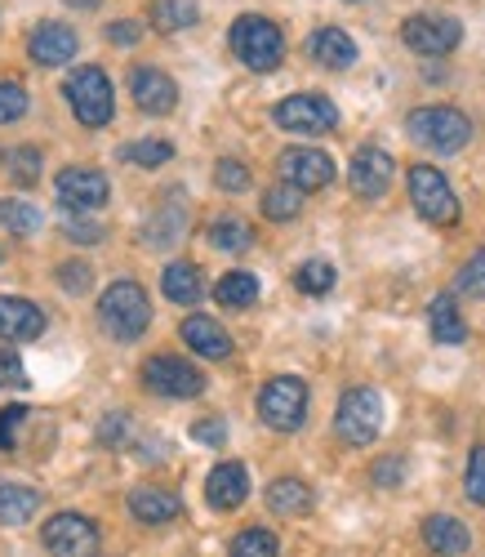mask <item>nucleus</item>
Instances as JSON below:
<instances>
[{
  "mask_svg": "<svg viewBox=\"0 0 485 557\" xmlns=\"http://www.w3.org/2000/svg\"><path fill=\"white\" fill-rule=\"evenodd\" d=\"M99 321L103 331L116 335L121 344H134L142 339V331L152 326V304H148V290L138 282H112L99 299Z\"/></svg>",
  "mask_w": 485,
  "mask_h": 557,
  "instance_id": "nucleus-1",
  "label": "nucleus"
},
{
  "mask_svg": "<svg viewBox=\"0 0 485 557\" xmlns=\"http://www.w3.org/2000/svg\"><path fill=\"white\" fill-rule=\"evenodd\" d=\"M227 40H232V54L246 63L250 72H276L281 59H285V36L263 14H240L232 23V36Z\"/></svg>",
  "mask_w": 485,
  "mask_h": 557,
  "instance_id": "nucleus-2",
  "label": "nucleus"
},
{
  "mask_svg": "<svg viewBox=\"0 0 485 557\" xmlns=\"http://www.w3.org/2000/svg\"><path fill=\"white\" fill-rule=\"evenodd\" d=\"M406 129H410V138L419 148H432V152H459L472 138V121L459 108H446V103L414 108L406 116Z\"/></svg>",
  "mask_w": 485,
  "mask_h": 557,
  "instance_id": "nucleus-3",
  "label": "nucleus"
},
{
  "mask_svg": "<svg viewBox=\"0 0 485 557\" xmlns=\"http://www.w3.org/2000/svg\"><path fill=\"white\" fill-rule=\"evenodd\" d=\"M63 95L76 112L80 125L89 129H103L112 116H116V99H112V81L103 67H76L67 81H63Z\"/></svg>",
  "mask_w": 485,
  "mask_h": 557,
  "instance_id": "nucleus-4",
  "label": "nucleus"
},
{
  "mask_svg": "<svg viewBox=\"0 0 485 557\" xmlns=\"http://www.w3.org/2000/svg\"><path fill=\"white\" fill-rule=\"evenodd\" d=\"M259 420L272 433H299L308 420V384L299 375H276L259 393Z\"/></svg>",
  "mask_w": 485,
  "mask_h": 557,
  "instance_id": "nucleus-5",
  "label": "nucleus"
},
{
  "mask_svg": "<svg viewBox=\"0 0 485 557\" xmlns=\"http://www.w3.org/2000/svg\"><path fill=\"white\" fill-rule=\"evenodd\" d=\"M410 201L432 227L459 223V197L450 188V178L436 165H410Z\"/></svg>",
  "mask_w": 485,
  "mask_h": 557,
  "instance_id": "nucleus-6",
  "label": "nucleus"
},
{
  "mask_svg": "<svg viewBox=\"0 0 485 557\" xmlns=\"http://www.w3.org/2000/svg\"><path fill=\"white\" fill-rule=\"evenodd\" d=\"M334 429L348 446H370L383 429V397L374 388H348L344 397H338Z\"/></svg>",
  "mask_w": 485,
  "mask_h": 557,
  "instance_id": "nucleus-7",
  "label": "nucleus"
},
{
  "mask_svg": "<svg viewBox=\"0 0 485 557\" xmlns=\"http://www.w3.org/2000/svg\"><path fill=\"white\" fill-rule=\"evenodd\" d=\"M272 116H276L281 129L308 134V138L334 134V125H338V108H334L325 95H289V99H281V103L272 108Z\"/></svg>",
  "mask_w": 485,
  "mask_h": 557,
  "instance_id": "nucleus-8",
  "label": "nucleus"
},
{
  "mask_svg": "<svg viewBox=\"0 0 485 557\" xmlns=\"http://www.w3.org/2000/svg\"><path fill=\"white\" fill-rule=\"evenodd\" d=\"M401 40L410 45L414 54H423V59H442V54L459 50L463 27L450 14H410L406 27H401Z\"/></svg>",
  "mask_w": 485,
  "mask_h": 557,
  "instance_id": "nucleus-9",
  "label": "nucleus"
},
{
  "mask_svg": "<svg viewBox=\"0 0 485 557\" xmlns=\"http://www.w3.org/2000/svg\"><path fill=\"white\" fill-rule=\"evenodd\" d=\"M54 188H59L63 210H76V214L103 210L108 197H112L108 174H103V170H94V165H67V170L54 178Z\"/></svg>",
  "mask_w": 485,
  "mask_h": 557,
  "instance_id": "nucleus-10",
  "label": "nucleus"
},
{
  "mask_svg": "<svg viewBox=\"0 0 485 557\" xmlns=\"http://www.w3.org/2000/svg\"><path fill=\"white\" fill-rule=\"evenodd\" d=\"M40 544L54 557H94L99 553V527L85 513H54L40 531Z\"/></svg>",
  "mask_w": 485,
  "mask_h": 557,
  "instance_id": "nucleus-11",
  "label": "nucleus"
},
{
  "mask_svg": "<svg viewBox=\"0 0 485 557\" xmlns=\"http://www.w3.org/2000/svg\"><path fill=\"white\" fill-rule=\"evenodd\" d=\"M142 384H148L152 393H161V397H178V401L206 393V375L183 357H152L148 366H142Z\"/></svg>",
  "mask_w": 485,
  "mask_h": 557,
  "instance_id": "nucleus-12",
  "label": "nucleus"
},
{
  "mask_svg": "<svg viewBox=\"0 0 485 557\" xmlns=\"http://www.w3.org/2000/svg\"><path fill=\"white\" fill-rule=\"evenodd\" d=\"M276 170L289 188H299V193H321L334 183V161L321 148H285L276 157Z\"/></svg>",
  "mask_w": 485,
  "mask_h": 557,
  "instance_id": "nucleus-13",
  "label": "nucleus"
},
{
  "mask_svg": "<svg viewBox=\"0 0 485 557\" xmlns=\"http://www.w3.org/2000/svg\"><path fill=\"white\" fill-rule=\"evenodd\" d=\"M397 178V161L387 157L383 148H357L352 152V165H348V183L361 201H378Z\"/></svg>",
  "mask_w": 485,
  "mask_h": 557,
  "instance_id": "nucleus-14",
  "label": "nucleus"
},
{
  "mask_svg": "<svg viewBox=\"0 0 485 557\" xmlns=\"http://www.w3.org/2000/svg\"><path fill=\"white\" fill-rule=\"evenodd\" d=\"M129 95H134L138 112H148V116H165V112L178 108V85L161 67H134L129 72Z\"/></svg>",
  "mask_w": 485,
  "mask_h": 557,
  "instance_id": "nucleus-15",
  "label": "nucleus"
},
{
  "mask_svg": "<svg viewBox=\"0 0 485 557\" xmlns=\"http://www.w3.org/2000/svg\"><path fill=\"white\" fill-rule=\"evenodd\" d=\"M250 495V473H246V463H214L210 478H206V499L210 508H219V513H232V508H240Z\"/></svg>",
  "mask_w": 485,
  "mask_h": 557,
  "instance_id": "nucleus-16",
  "label": "nucleus"
},
{
  "mask_svg": "<svg viewBox=\"0 0 485 557\" xmlns=\"http://www.w3.org/2000/svg\"><path fill=\"white\" fill-rule=\"evenodd\" d=\"M76 32L67 23H40L32 36H27V54L32 63L40 67H63L67 59H76Z\"/></svg>",
  "mask_w": 485,
  "mask_h": 557,
  "instance_id": "nucleus-17",
  "label": "nucleus"
},
{
  "mask_svg": "<svg viewBox=\"0 0 485 557\" xmlns=\"http://www.w3.org/2000/svg\"><path fill=\"white\" fill-rule=\"evenodd\" d=\"M45 335V312L23 295H0V339L27 344Z\"/></svg>",
  "mask_w": 485,
  "mask_h": 557,
  "instance_id": "nucleus-18",
  "label": "nucleus"
},
{
  "mask_svg": "<svg viewBox=\"0 0 485 557\" xmlns=\"http://www.w3.org/2000/svg\"><path fill=\"white\" fill-rule=\"evenodd\" d=\"M129 513L142 522V527H165L183 513V499L165 486H134L129 491Z\"/></svg>",
  "mask_w": 485,
  "mask_h": 557,
  "instance_id": "nucleus-19",
  "label": "nucleus"
},
{
  "mask_svg": "<svg viewBox=\"0 0 485 557\" xmlns=\"http://www.w3.org/2000/svg\"><path fill=\"white\" fill-rule=\"evenodd\" d=\"M187 232V206H183V193L174 188V193H165V201H161V210L142 223V242L148 246H157V250H165V246H174L178 237Z\"/></svg>",
  "mask_w": 485,
  "mask_h": 557,
  "instance_id": "nucleus-20",
  "label": "nucleus"
},
{
  "mask_svg": "<svg viewBox=\"0 0 485 557\" xmlns=\"http://www.w3.org/2000/svg\"><path fill=\"white\" fill-rule=\"evenodd\" d=\"M183 344L197 352V357H210V361H223V357H232V335L219 326L214 317H187L183 321Z\"/></svg>",
  "mask_w": 485,
  "mask_h": 557,
  "instance_id": "nucleus-21",
  "label": "nucleus"
},
{
  "mask_svg": "<svg viewBox=\"0 0 485 557\" xmlns=\"http://www.w3.org/2000/svg\"><path fill=\"white\" fill-rule=\"evenodd\" d=\"M423 544H427L436 557H463V553L472 548V535H468V527H463L459 518L432 513V518H423Z\"/></svg>",
  "mask_w": 485,
  "mask_h": 557,
  "instance_id": "nucleus-22",
  "label": "nucleus"
},
{
  "mask_svg": "<svg viewBox=\"0 0 485 557\" xmlns=\"http://www.w3.org/2000/svg\"><path fill=\"white\" fill-rule=\"evenodd\" d=\"M308 54H312L321 67L344 72V67L357 63V40H352L344 27H321V32H312V40H308Z\"/></svg>",
  "mask_w": 485,
  "mask_h": 557,
  "instance_id": "nucleus-23",
  "label": "nucleus"
},
{
  "mask_svg": "<svg viewBox=\"0 0 485 557\" xmlns=\"http://www.w3.org/2000/svg\"><path fill=\"white\" fill-rule=\"evenodd\" d=\"M161 290L170 304H183V308H197L206 286H201V268L197 263H170L161 272Z\"/></svg>",
  "mask_w": 485,
  "mask_h": 557,
  "instance_id": "nucleus-24",
  "label": "nucleus"
},
{
  "mask_svg": "<svg viewBox=\"0 0 485 557\" xmlns=\"http://www.w3.org/2000/svg\"><path fill=\"white\" fill-rule=\"evenodd\" d=\"M427 326H432V339L446 344V348H455V344L468 339V321L459 317V308H455L450 295H436V299L427 304Z\"/></svg>",
  "mask_w": 485,
  "mask_h": 557,
  "instance_id": "nucleus-25",
  "label": "nucleus"
},
{
  "mask_svg": "<svg viewBox=\"0 0 485 557\" xmlns=\"http://www.w3.org/2000/svg\"><path fill=\"white\" fill-rule=\"evenodd\" d=\"M268 508L281 518H303V513H312V486L299 478H276L268 486Z\"/></svg>",
  "mask_w": 485,
  "mask_h": 557,
  "instance_id": "nucleus-26",
  "label": "nucleus"
},
{
  "mask_svg": "<svg viewBox=\"0 0 485 557\" xmlns=\"http://www.w3.org/2000/svg\"><path fill=\"white\" fill-rule=\"evenodd\" d=\"M40 508V491L23 482H0V527H23Z\"/></svg>",
  "mask_w": 485,
  "mask_h": 557,
  "instance_id": "nucleus-27",
  "label": "nucleus"
},
{
  "mask_svg": "<svg viewBox=\"0 0 485 557\" xmlns=\"http://www.w3.org/2000/svg\"><path fill=\"white\" fill-rule=\"evenodd\" d=\"M210 246H214V250H227V255H240V250L254 246V227H250L246 219H236V214L214 219V223H210Z\"/></svg>",
  "mask_w": 485,
  "mask_h": 557,
  "instance_id": "nucleus-28",
  "label": "nucleus"
},
{
  "mask_svg": "<svg viewBox=\"0 0 485 557\" xmlns=\"http://www.w3.org/2000/svg\"><path fill=\"white\" fill-rule=\"evenodd\" d=\"M214 299H219L223 308H250V304L259 299V276H254V272H246V268L227 272L223 282L214 286Z\"/></svg>",
  "mask_w": 485,
  "mask_h": 557,
  "instance_id": "nucleus-29",
  "label": "nucleus"
},
{
  "mask_svg": "<svg viewBox=\"0 0 485 557\" xmlns=\"http://www.w3.org/2000/svg\"><path fill=\"white\" fill-rule=\"evenodd\" d=\"M197 18H201L197 0H157V5H152V27L157 32H183Z\"/></svg>",
  "mask_w": 485,
  "mask_h": 557,
  "instance_id": "nucleus-30",
  "label": "nucleus"
},
{
  "mask_svg": "<svg viewBox=\"0 0 485 557\" xmlns=\"http://www.w3.org/2000/svg\"><path fill=\"white\" fill-rule=\"evenodd\" d=\"M259 206H263V214H268L272 223H289V219H299V210H303V193L289 188V183H276V188L263 193Z\"/></svg>",
  "mask_w": 485,
  "mask_h": 557,
  "instance_id": "nucleus-31",
  "label": "nucleus"
},
{
  "mask_svg": "<svg viewBox=\"0 0 485 557\" xmlns=\"http://www.w3.org/2000/svg\"><path fill=\"white\" fill-rule=\"evenodd\" d=\"M121 161L125 165H142V170H157V165L174 161V144H165V138H142V144L121 148Z\"/></svg>",
  "mask_w": 485,
  "mask_h": 557,
  "instance_id": "nucleus-32",
  "label": "nucleus"
},
{
  "mask_svg": "<svg viewBox=\"0 0 485 557\" xmlns=\"http://www.w3.org/2000/svg\"><path fill=\"white\" fill-rule=\"evenodd\" d=\"M276 553H281V544H276V535L263 531V527L240 531V535L232 540V548H227V557H276Z\"/></svg>",
  "mask_w": 485,
  "mask_h": 557,
  "instance_id": "nucleus-33",
  "label": "nucleus"
},
{
  "mask_svg": "<svg viewBox=\"0 0 485 557\" xmlns=\"http://www.w3.org/2000/svg\"><path fill=\"white\" fill-rule=\"evenodd\" d=\"M0 223H5L14 237H32V232H40V210L27 206V201L5 197V201H0Z\"/></svg>",
  "mask_w": 485,
  "mask_h": 557,
  "instance_id": "nucleus-34",
  "label": "nucleus"
},
{
  "mask_svg": "<svg viewBox=\"0 0 485 557\" xmlns=\"http://www.w3.org/2000/svg\"><path fill=\"white\" fill-rule=\"evenodd\" d=\"M295 286H299L303 295H329V290H334V263H325V259H308V263H299Z\"/></svg>",
  "mask_w": 485,
  "mask_h": 557,
  "instance_id": "nucleus-35",
  "label": "nucleus"
},
{
  "mask_svg": "<svg viewBox=\"0 0 485 557\" xmlns=\"http://www.w3.org/2000/svg\"><path fill=\"white\" fill-rule=\"evenodd\" d=\"M459 295H468V299H481L485 295V250H476L463 268H459Z\"/></svg>",
  "mask_w": 485,
  "mask_h": 557,
  "instance_id": "nucleus-36",
  "label": "nucleus"
},
{
  "mask_svg": "<svg viewBox=\"0 0 485 557\" xmlns=\"http://www.w3.org/2000/svg\"><path fill=\"white\" fill-rule=\"evenodd\" d=\"M5 165H10L14 183H23V188H27V183H36V178H40V148H32V144H27V148H14Z\"/></svg>",
  "mask_w": 485,
  "mask_h": 557,
  "instance_id": "nucleus-37",
  "label": "nucleus"
},
{
  "mask_svg": "<svg viewBox=\"0 0 485 557\" xmlns=\"http://www.w3.org/2000/svg\"><path fill=\"white\" fill-rule=\"evenodd\" d=\"M463 491H468V499H472V504H481V508H485V446H472V455H468Z\"/></svg>",
  "mask_w": 485,
  "mask_h": 557,
  "instance_id": "nucleus-38",
  "label": "nucleus"
},
{
  "mask_svg": "<svg viewBox=\"0 0 485 557\" xmlns=\"http://www.w3.org/2000/svg\"><path fill=\"white\" fill-rule=\"evenodd\" d=\"M27 112V89L18 81H0V125H10Z\"/></svg>",
  "mask_w": 485,
  "mask_h": 557,
  "instance_id": "nucleus-39",
  "label": "nucleus"
},
{
  "mask_svg": "<svg viewBox=\"0 0 485 557\" xmlns=\"http://www.w3.org/2000/svg\"><path fill=\"white\" fill-rule=\"evenodd\" d=\"M214 183L223 193H246L250 188V170L240 165V161H232V157H223L219 165H214Z\"/></svg>",
  "mask_w": 485,
  "mask_h": 557,
  "instance_id": "nucleus-40",
  "label": "nucleus"
},
{
  "mask_svg": "<svg viewBox=\"0 0 485 557\" xmlns=\"http://www.w3.org/2000/svg\"><path fill=\"white\" fill-rule=\"evenodd\" d=\"M23 420H27V406H5V410H0V450H5V455L18 446Z\"/></svg>",
  "mask_w": 485,
  "mask_h": 557,
  "instance_id": "nucleus-41",
  "label": "nucleus"
},
{
  "mask_svg": "<svg viewBox=\"0 0 485 557\" xmlns=\"http://www.w3.org/2000/svg\"><path fill=\"white\" fill-rule=\"evenodd\" d=\"M89 282H94L89 263H63V268H59V286H63L67 295H85V290H89Z\"/></svg>",
  "mask_w": 485,
  "mask_h": 557,
  "instance_id": "nucleus-42",
  "label": "nucleus"
},
{
  "mask_svg": "<svg viewBox=\"0 0 485 557\" xmlns=\"http://www.w3.org/2000/svg\"><path fill=\"white\" fill-rule=\"evenodd\" d=\"M370 478H374V486H383V491L401 486V478H406V459H378L374 469H370Z\"/></svg>",
  "mask_w": 485,
  "mask_h": 557,
  "instance_id": "nucleus-43",
  "label": "nucleus"
},
{
  "mask_svg": "<svg viewBox=\"0 0 485 557\" xmlns=\"http://www.w3.org/2000/svg\"><path fill=\"white\" fill-rule=\"evenodd\" d=\"M63 232H67V242H76V246H94V242H103V227H99V223H89V219H80V214H76Z\"/></svg>",
  "mask_w": 485,
  "mask_h": 557,
  "instance_id": "nucleus-44",
  "label": "nucleus"
},
{
  "mask_svg": "<svg viewBox=\"0 0 485 557\" xmlns=\"http://www.w3.org/2000/svg\"><path fill=\"white\" fill-rule=\"evenodd\" d=\"M5 384L23 388V384H27V370H23V361H18L14 352H5V348H0V388H5Z\"/></svg>",
  "mask_w": 485,
  "mask_h": 557,
  "instance_id": "nucleus-45",
  "label": "nucleus"
},
{
  "mask_svg": "<svg viewBox=\"0 0 485 557\" xmlns=\"http://www.w3.org/2000/svg\"><path fill=\"white\" fill-rule=\"evenodd\" d=\"M191 437L206 442V446H223L227 442V424L223 420H201V424H191Z\"/></svg>",
  "mask_w": 485,
  "mask_h": 557,
  "instance_id": "nucleus-46",
  "label": "nucleus"
},
{
  "mask_svg": "<svg viewBox=\"0 0 485 557\" xmlns=\"http://www.w3.org/2000/svg\"><path fill=\"white\" fill-rule=\"evenodd\" d=\"M138 36H142V23H129V18H121V23L108 27V40L112 45H134Z\"/></svg>",
  "mask_w": 485,
  "mask_h": 557,
  "instance_id": "nucleus-47",
  "label": "nucleus"
},
{
  "mask_svg": "<svg viewBox=\"0 0 485 557\" xmlns=\"http://www.w3.org/2000/svg\"><path fill=\"white\" fill-rule=\"evenodd\" d=\"M121 437H125V414H121V410H112L108 420L99 424V442L108 446V442H121Z\"/></svg>",
  "mask_w": 485,
  "mask_h": 557,
  "instance_id": "nucleus-48",
  "label": "nucleus"
},
{
  "mask_svg": "<svg viewBox=\"0 0 485 557\" xmlns=\"http://www.w3.org/2000/svg\"><path fill=\"white\" fill-rule=\"evenodd\" d=\"M67 5H76V10H94V5H99V0H67Z\"/></svg>",
  "mask_w": 485,
  "mask_h": 557,
  "instance_id": "nucleus-49",
  "label": "nucleus"
},
{
  "mask_svg": "<svg viewBox=\"0 0 485 557\" xmlns=\"http://www.w3.org/2000/svg\"><path fill=\"white\" fill-rule=\"evenodd\" d=\"M0 161H10V157H5V152H0Z\"/></svg>",
  "mask_w": 485,
  "mask_h": 557,
  "instance_id": "nucleus-50",
  "label": "nucleus"
}]
</instances>
